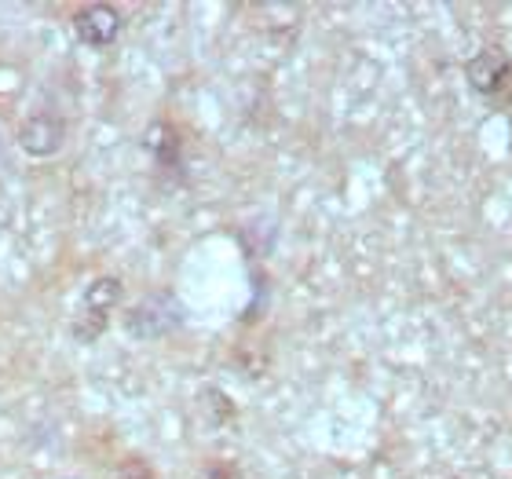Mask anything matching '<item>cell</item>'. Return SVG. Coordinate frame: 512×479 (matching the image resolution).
Masks as SVG:
<instances>
[{
  "instance_id": "cell-1",
  "label": "cell",
  "mask_w": 512,
  "mask_h": 479,
  "mask_svg": "<svg viewBox=\"0 0 512 479\" xmlns=\"http://www.w3.org/2000/svg\"><path fill=\"white\" fill-rule=\"evenodd\" d=\"M183 322V308L176 304L172 293H150L136 304V308L125 311V330L139 341H150V337H165Z\"/></svg>"
},
{
  "instance_id": "cell-2",
  "label": "cell",
  "mask_w": 512,
  "mask_h": 479,
  "mask_svg": "<svg viewBox=\"0 0 512 479\" xmlns=\"http://www.w3.org/2000/svg\"><path fill=\"white\" fill-rule=\"evenodd\" d=\"M121 300V282L114 275L96 278L92 286L85 289V304H81V322L74 326L77 341H96L99 333L107 330V319L114 315Z\"/></svg>"
},
{
  "instance_id": "cell-3",
  "label": "cell",
  "mask_w": 512,
  "mask_h": 479,
  "mask_svg": "<svg viewBox=\"0 0 512 479\" xmlns=\"http://www.w3.org/2000/svg\"><path fill=\"white\" fill-rule=\"evenodd\" d=\"M465 81L476 96H502L512 81V59L505 48H480L465 63Z\"/></svg>"
},
{
  "instance_id": "cell-4",
  "label": "cell",
  "mask_w": 512,
  "mask_h": 479,
  "mask_svg": "<svg viewBox=\"0 0 512 479\" xmlns=\"http://www.w3.org/2000/svg\"><path fill=\"white\" fill-rule=\"evenodd\" d=\"M66 143V125L55 114H30L19 125V147L33 158H52Z\"/></svg>"
},
{
  "instance_id": "cell-5",
  "label": "cell",
  "mask_w": 512,
  "mask_h": 479,
  "mask_svg": "<svg viewBox=\"0 0 512 479\" xmlns=\"http://www.w3.org/2000/svg\"><path fill=\"white\" fill-rule=\"evenodd\" d=\"M74 33L77 41L88 44V48H107V44L118 41L121 11L110 8V4H88L74 15Z\"/></svg>"
},
{
  "instance_id": "cell-6",
  "label": "cell",
  "mask_w": 512,
  "mask_h": 479,
  "mask_svg": "<svg viewBox=\"0 0 512 479\" xmlns=\"http://www.w3.org/2000/svg\"><path fill=\"white\" fill-rule=\"evenodd\" d=\"M143 147H147V154L158 161L165 172L180 169L183 139H180V128H172L169 121H154V125L147 128V136H143Z\"/></svg>"
},
{
  "instance_id": "cell-7",
  "label": "cell",
  "mask_w": 512,
  "mask_h": 479,
  "mask_svg": "<svg viewBox=\"0 0 512 479\" xmlns=\"http://www.w3.org/2000/svg\"><path fill=\"white\" fill-rule=\"evenodd\" d=\"M198 479H246V476H242V469H238L235 461L213 458V461H205V465H202Z\"/></svg>"
},
{
  "instance_id": "cell-8",
  "label": "cell",
  "mask_w": 512,
  "mask_h": 479,
  "mask_svg": "<svg viewBox=\"0 0 512 479\" xmlns=\"http://www.w3.org/2000/svg\"><path fill=\"white\" fill-rule=\"evenodd\" d=\"M114 479H158V476H154V469H150V461L125 458L118 469H114Z\"/></svg>"
},
{
  "instance_id": "cell-9",
  "label": "cell",
  "mask_w": 512,
  "mask_h": 479,
  "mask_svg": "<svg viewBox=\"0 0 512 479\" xmlns=\"http://www.w3.org/2000/svg\"><path fill=\"white\" fill-rule=\"evenodd\" d=\"M450 479H458V476H450Z\"/></svg>"
}]
</instances>
